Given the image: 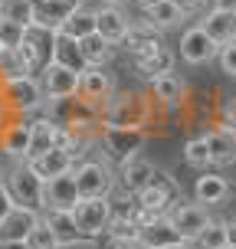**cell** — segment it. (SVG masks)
Returning a JSON list of instances; mask_svg holds the SVG:
<instances>
[{"mask_svg":"<svg viewBox=\"0 0 236 249\" xmlns=\"http://www.w3.org/2000/svg\"><path fill=\"white\" fill-rule=\"evenodd\" d=\"M0 17L20 26H33L36 20V0H0Z\"/></svg>","mask_w":236,"mask_h":249,"instance_id":"33","label":"cell"},{"mask_svg":"<svg viewBox=\"0 0 236 249\" xmlns=\"http://www.w3.org/2000/svg\"><path fill=\"white\" fill-rule=\"evenodd\" d=\"M26 243H30V249H62L59 236H56V233H53L43 220H39V226L30 233V239H26Z\"/></svg>","mask_w":236,"mask_h":249,"instance_id":"37","label":"cell"},{"mask_svg":"<svg viewBox=\"0 0 236 249\" xmlns=\"http://www.w3.org/2000/svg\"><path fill=\"white\" fill-rule=\"evenodd\" d=\"M0 50H3V43H0Z\"/></svg>","mask_w":236,"mask_h":249,"instance_id":"51","label":"cell"},{"mask_svg":"<svg viewBox=\"0 0 236 249\" xmlns=\"http://www.w3.org/2000/svg\"><path fill=\"white\" fill-rule=\"evenodd\" d=\"M138 239H141L148 249H164V246H177V243H184L181 230L171 223V216H161L154 226L141 230V236H138Z\"/></svg>","mask_w":236,"mask_h":249,"instance_id":"28","label":"cell"},{"mask_svg":"<svg viewBox=\"0 0 236 249\" xmlns=\"http://www.w3.org/2000/svg\"><path fill=\"white\" fill-rule=\"evenodd\" d=\"M184 79L177 72H167V75H158L154 82H151V99H158L161 105H177V102H184Z\"/></svg>","mask_w":236,"mask_h":249,"instance_id":"29","label":"cell"},{"mask_svg":"<svg viewBox=\"0 0 236 249\" xmlns=\"http://www.w3.org/2000/svg\"><path fill=\"white\" fill-rule=\"evenodd\" d=\"M230 236H226V220H210L200 230V236L194 239V249H226Z\"/></svg>","mask_w":236,"mask_h":249,"instance_id":"35","label":"cell"},{"mask_svg":"<svg viewBox=\"0 0 236 249\" xmlns=\"http://www.w3.org/2000/svg\"><path fill=\"white\" fill-rule=\"evenodd\" d=\"M177 56H181L187 66H207V62L220 59V43H217L200 23H194V26H187L184 33H181Z\"/></svg>","mask_w":236,"mask_h":249,"instance_id":"8","label":"cell"},{"mask_svg":"<svg viewBox=\"0 0 236 249\" xmlns=\"http://www.w3.org/2000/svg\"><path fill=\"white\" fill-rule=\"evenodd\" d=\"M56 62H66V66H73L79 72H86L89 66L82 59V50H79V39H69L59 33V43H56Z\"/></svg>","mask_w":236,"mask_h":249,"instance_id":"36","label":"cell"},{"mask_svg":"<svg viewBox=\"0 0 236 249\" xmlns=\"http://www.w3.org/2000/svg\"><path fill=\"white\" fill-rule=\"evenodd\" d=\"M59 144V124L53 122L50 115H39L33 118V141H30V158H39V154H46L50 148ZM26 158V161H30Z\"/></svg>","mask_w":236,"mask_h":249,"instance_id":"27","label":"cell"},{"mask_svg":"<svg viewBox=\"0 0 236 249\" xmlns=\"http://www.w3.org/2000/svg\"><path fill=\"white\" fill-rule=\"evenodd\" d=\"M112 249H148V246H145L141 239H115Z\"/></svg>","mask_w":236,"mask_h":249,"instance_id":"42","label":"cell"},{"mask_svg":"<svg viewBox=\"0 0 236 249\" xmlns=\"http://www.w3.org/2000/svg\"><path fill=\"white\" fill-rule=\"evenodd\" d=\"M43 223L59 236L62 246H75V243L86 239V236H82V230H79V223H75L73 210H43Z\"/></svg>","mask_w":236,"mask_h":249,"instance_id":"23","label":"cell"},{"mask_svg":"<svg viewBox=\"0 0 236 249\" xmlns=\"http://www.w3.org/2000/svg\"><path fill=\"white\" fill-rule=\"evenodd\" d=\"M213 167H230L236 164V124H217L207 131Z\"/></svg>","mask_w":236,"mask_h":249,"instance_id":"19","label":"cell"},{"mask_svg":"<svg viewBox=\"0 0 236 249\" xmlns=\"http://www.w3.org/2000/svg\"><path fill=\"white\" fill-rule=\"evenodd\" d=\"M0 99L10 108L13 118H26L33 112H43L46 105V92H43V82L39 75H26V79H17V82H3L0 86Z\"/></svg>","mask_w":236,"mask_h":249,"instance_id":"3","label":"cell"},{"mask_svg":"<svg viewBox=\"0 0 236 249\" xmlns=\"http://www.w3.org/2000/svg\"><path fill=\"white\" fill-rule=\"evenodd\" d=\"M177 7H181V10L187 13V17H194V13H200L203 10V3H207V0H174Z\"/></svg>","mask_w":236,"mask_h":249,"instance_id":"41","label":"cell"},{"mask_svg":"<svg viewBox=\"0 0 236 249\" xmlns=\"http://www.w3.org/2000/svg\"><path fill=\"white\" fill-rule=\"evenodd\" d=\"M0 177H3V171H0Z\"/></svg>","mask_w":236,"mask_h":249,"instance_id":"52","label":"cell"},{"mask_svg":"<svg viewBox=\"0 0 236 249\" xmlns=\"http://www.w3.org/2000/svg\"><path fill=\"white\" fill-rule=\"evenodd\" d=\"M43 213L39 210H30V207H13L7 213V220L0 223V243H26L30 233L39 226Z\"/></svg>","mask_w":236,"mask_h":249,"instance_id":"14","label":"cell"},{"mask_svg":"<svg viewBox=\"0 0 236 249\" xmlns=\"http://www.w3.org/2000/svg\"><path fill=\"white\" fill-rule=\"evenodd\" d=\"M184 161L194 167V171H210L213 158H210V144H207V135H197L184 141Z\"/></svg>","mask_w":236,"mask_h":249,"instance_id":"34","label":"cell"},{"mask_svg":"<svg viewBox=\"0 0 236 249\" xmlns=\"http://www.w3.org/2000/svg\"><path fill=\"white\" fill-rule=\"evenodd\" d=\"M43 197H46V207L43 210H75V203L82 200L79 194V184H75V174H59V177H50L46 180V190H43Z\"/></svg>","mask_w":236,"mask_h":249,"instance_id":"15","label":"cell"},{"mask_svg":"<svg viewBox=\"0 0 236 249\" xmlns=\"http://www.w3.org/2000/svg\"><path fill=\"white\" fill-rule=\"evenodd\" d=\"M75 223H79V230H82V236L86 239H99L109 233V226H112V197H82L79 203H75Z\"/></svg>","mask_w":236,"mask_h":249,"instance_id":"6","label":"cell"},{"mask_svg":"<svg viewBox=\"0 0 236 249\" xmlns=\"http://www.w3.org/2000/svg\"><path fill=\"white\" fill-rule=\"evenodd\" d=\"M184 20H187V13L177 7L174 0H164V3H158L154 10L145 13V23L154 26V30H161V33H164V30H174V26H181Z\"/></svg>","mask_w":236,"mask_h":249,"instance_id":"30","label":"cell"},{"mask_svg":"<svg viewBox=\"0 0 236 249\" xmlns=\"http://www.w3.org/2000/svg\"><path fill=\"white\" fill-rule=\"evenodd\" d=\"M167 216H171V223L181 230V236L190 239V243H194V239L200 236V230H203V226L213 220L210 213H207V207H203V203H197V200H194V203H184V200H177L174 207H171V213H167Z\"/></svg>","mask_w":236,"mask_h":249,"instance_id":"12","label":"cell"},{"mask_svg":"<svg viewBox=\"0 0 236 249\" xmlns=\"http://www.w3.org/2000/svg\"><path fill=\"white\" fill-rule=\"evenodd\" d=\"M226 197H230V180L217 171H200L197 184H194V200L203 207H213V203H223Z\"/></svg>","mask_w":236,"mask_h":249,"instance_id":"21","label":"cell"},{"mask_svg":"<svg viewBox=\"0 0 236 249\" xmlns=\"http://www.w3.org/2000/svg\"><path fill=\"white\" fill-rule=\"evenodd\" d=\"M197 23L203 26L220 46H226V43H233V39H236V10H217V7H210Z\"/></svg>","mask_w":236,"mask_h":249,"instance_id":"22","label":"cell"},{"mask_svg":"<svg viewBox=\"0 0 236 249\" xmlns=\"http://www.w3.org/2000/svg\"><path fill=\"white\" fill-rule=\"evenodd\" d=\"M13 207H17V203H13L10 190H7V184H3V177H0V223L7 220V213H10Z\"/></svg>","mask_w":236,"mask_h":249,"instance_id":"40","label":"cell"},{"mask_svg":"<svg viewBox=\"0 0 236 249\" xmlns=\"http://www.w3.org/2000/svg\"><path fill=\"white\" fill-rule=\"evenodd\" d=\"M177 200H181V187H177V180L167 171H161L158 167V174H154V180H151L141 194H135V203L138 207H145V210H154V213H171V207H174Z\"/></svg>","mask_w":236,"mask_h":249,"instance_id":"9","label":"cell"},{"mask_svg":"<svg viewBox=\"0 0 236 249\" xmlns=\"http://www.w3.org/2000/svg\"><path fill=\"white\" fill-rule=\"evenodd\" d=\"M56 43H59V30L33 23V26H26V36H23V43H20L17 50L23 53L30 72L39 75L50 62H56Z\"/></svg>","mask_w":236,"mask_h":249,"instance_id":"4","label":"cell"},{"mask_svg":"<svg viewBox=\"0 0 236 249\" xmlns=\"http://www.w3.org/2000/svg\"><path fill=\"white\" fill-rule=\"evenodd\" d=\"M164 249H194V243H190V239H184V243H177V246H164Z\"/></svg>","mask_w":236,"mask_h":249,"instance_id":"48","label":"cell"},{"mask_svg":"<svg viewBox=\"0 0 236 249\" xmlns=\"http://www.w3.org/2000/svg\"><path fill=\"white\" fill-rule=\"evenodd\" d=\"M99 144L105 148L109 161L125 164L141 154V148H145V128H102Z\"/></svg>","mask_w":236,"mask_h":249,"instance_id":"7","label":"cell"},{"mask_svg":"<svg viewBox=\"0 0 236 249\" xmlns=\"http://www.w3.org/2000/svg\"><path fill=\"white\" fill-rule=\"evenodd\" d=\"M220 69L236 79V39L226 43V46H220Z\"/></svg>","mask_w":236,"mask_h":249,"instance_id":"39","label":"cell"},{"mask_svg":"<svg viewBox=\"0 0 236 249\" xmlns=\"http://www.w3.org/2000/svg\"><path fill=\"white\" fill-rule=\"evenodd\" d=\"M233 92H236V79H233Z\"/></svg>","mask_w":236,"mask_h":249,"instance_id":"50","label":"cell"},{"mask_svg":"<svg viewBox=\"0 0 236 249\" xmlns=\"http://www.w3.org/2000/svg\"><path fill=\"white\" fill-rule=\"evenodd\" d=\"M122 46L131 53V59H138V56H148V53L161 50L164 39H161V30H154V26H148V23H135Z\"/></svg>","mask_w":236,"mask_h":249,"instance_id":"24","label":"cell"},{"mask_svg":"<svg viewBox=\"0 0 236 249\" xmlns=\"http://www.w3.org/2000/svg\"><path fill=\"white\" fill-rule=\"evenodd\" d=\"M105 3H125V0H105Z\"/></svg>","mask_w":236,"mask_h":249,"instance_id":"49","label":"cell"},{"mask_svg":"<svg viewBox=\"0 0 236 249\" xmlns=\"http://www.w3.org/2000/svg\"><path fill=\"white\" fill-rule=\"evenodd\" d=\"M23 36H26V26H20V23H13V20H3V17H0V43H3V46H20Z\"/></svg>","mask_w":236,"mask_h":249,"instance_id":"38","label":"cell"},{"mask_svg":"<svg viewBox=\"0 0 236 249\" xmlns=\"http://www.w3.org/2000/svg\"><path fill=\"white\" fill-rule=\"evenodd\" d=\"M30 167L36 171L43 180H50V177H59V174H69V171H75V158L69 154L66 148H50L46 154H39V158H30Z\"/></svg>","mask_w":236,"mask_h":249,"instance_id":"20","label":"cell"},{"mask_svg":"<svg viewBox=\"0 0 236 249\" xmlns=\"http://www.w3.org/2000/svg\"><path fill=\"white\" fill-rule=\"evenodd\" d=\"M217 10H236V0H210Z\"/></svg>","mask_w":236,"mask_h":249,"instance_id":"45","label":"cell"},{"mask_svg":"<svg viewBox=\"0 0 236 249\" xmlns=\"http://www.w3.org/2000/svg\"><path fill=\"white\" fill-rule=\"evenodd\" d=\"M174 62H177V53L171 50V46H161V50L148 53V56H138V59H135V69L145 75L148 82H154L158 75L174 72Z\"/></svg>","mask_w":236,"mask_h":249,"instance_id":"26","label":"cell"},{"mask_svg":"<svg viewBox=\"0 0 236 249\" xmlns=\"http://www.w3.org/2000/svg\"><path fill=\"white\" fill-rule=\"evenodd\" d=\"M0 249H30V243H0Z\"/></svg>","mask_w":236,"mask_h":249,"instance_id":"47","label":"cell"},{"mask_svg":"<svg viewBox=\"0 0 236 249\" xmlns=\"http://www.w3.org/2000/svg\"><path fill=\"white\" fill-rule=\"evenodd\" d=\"M154 174H158V167L138 154V158H131V161L118 164V187H122L125 194L135 197V194H141V190L154 180Z\"/></svg>","mask_w":236,"mask_h":249,"instance_id":"17","label":"cell"},{"mask_svg":"<svg viewBox=\"0 0 236 249\" xmlns=\"http://www.w3.org/2000/svg\"><path fill=\"white\" fill-rule=\"evenodd\" d=\"M73 174H75V184H79L82 197H112L115 184H118V174L112 171V164L99 161V158L79 161Z\"/></svg>","mask_w":236,"mask_h":249,"instance_id":"5","label":"cell"},{"mask_svg":"<svg viewBox=\"0 0 236 249\" xmlns=\"http://www.w3.org/2000/svg\"><path fill=\"white\" fill-rule=\"evenodd\" d=\"M79 50H82V59H86V66H109L112 62V53L115 46L109 43L105 36H99V33H92V36L79 39Z\"/></svg>","mask_w":236,"mask_h":249,"instance_id":"32","label":"cell"},{"mask_svg":"<svg viewBox=\"0 0 236 249\" xmlns=\"http://www.w3.org/2000/svg\"><path fill=\"white\" fill-rule=\"evenodd\" d=\"M13 122V115H10V108L3 105V99H0V135H3V128Z\"/></svg>","mask_w":236,"mask_h":249,"instance_id":"43","label":"cell"},{"mask_svg":"<svg viewBox=\"0 0 236 249\" xmlns=\"http://www.w3.org/2000/svg\"><path fill=\"white\" fill-rule=\"evenodd\" d=\"M131 20H128V13L122 10V3H105L99 10V36H105L112 46H122L125 36L131 33Z\"/></svg>","mask_w":236,"mask_h":249,"instance_id":"18","label":"cell"},{"mask_svg":"<svg viewBox=\"0 0 236 249\" xmlns=\"http://www.w3.org/2000/svg\"><path fill=\"white\" fill-rule=\"evenodd\" d=\"M75 7H79V0H36V20L33 23L62 30V23L75 13Z\"/></svg>","mask_w":236,"mask_h":249,"instance_id":"25","label":"cell"},{"mask_svg":"<svg viewBox=\"0 0 236 249\" xmlns=\"http://www.w3.org/2000/svg\"><path fill=\"white\" fill-rule=\"evenodd\" d=\"M105 7V3H89V0H79V7H75V13L62 23V36L69 39H86L92 36V33H99V10Z\"/></svg>","mask_w":236,"mask_h":249,"instance_id":"16","label":"cell"},{"mask_svg":"<svg viewBox=\"0 0 236 249\" xmlns=\"http://www.w3.org/2000/svg\"><path fill=\"white\" fill-rule=\"evenodd\" d=\"M226 236H230V243H236V216L226 220ZM230 243H226V246H230Z\"/></svg>","mask_w":236,"mask_h":249,"instance_id":"46","label":"cell"},{"mask_svg":"<svg viewBox=\"0 0 236 249\" xmlns=\"http://www.w3.org/2000/svg\"><path fill=\"white\" fill-rule=\"evenodd\" d=\"M118 86H115V75L109 72V66H89L86 72H82V82H79V99L86 102V105H95L102 112V105L112 99Z\"/></svg>","mask_w":236,"mask_h":249,"instance_id":"11","label":"cell"},{"mask_svg":"<svg viewBox=\"0 0 236 249\" xmlns=\"http://www.w3.org/2000/svg\"><path fill=\"white\" fill-rule=\"evenodd\" d=\"M30 141H33V122L13 118L0 135V154L10 158V161H26L30 158Z\"/></svg>","mask_w":236,"mask_h":249,"instance_id":"13","label":"cell"},{"mask_svg":"<svg viewBox=\"0 0 236 249\" xmlns=\"http://www.w3.org/2000/svg\"><path fill=\"white\" fill-rule=\"evenodd\" d=\"M3 184L10 190V197L17 207H30V210H39L46 207V197H43V190H46V180L30 167L26 161H13L7 171H3Z\"/></svg>","mask_w":236,"mask_h":249,"instance_id":"2","label":"cell"},{"mask_svg":"<svg viewBox=\"0 0 236 249\" xmlns=\"http://www.w3.org/2000/svg\"><path fill=\"white\" fill-rule=\"evenodd\" d=\"M30 72V66H26L23 53L17 50V46H3L0 50V86L3 82H17V79H26Z\"/></svg>","mask_w":236,"mask_h":249,"instance_id":"31","label":"cell"},{"mask_svg":"<svg viewBox=\"0 0 236 249\" xmlns=\"http://www.w3.org/2000/svg\"><path fill=\"white\" fill-rule=\"evenodd\" d=\"M131 3H135V7H138L141 13H148V10H154L158 3H164V0H131Z\"/></svg>","mask_w":236,"mask_h":249,"instance_id":"44","label":"cell"},{"mask_svg":"<svg viewBox=\"0 0 236 249\" xmlns=\"http://www.w3.org/2000/svg\"><path fill=\"white\" fill-rule=\"evenodd\" d=\"M39 82H43L46 99H75V95H79L82 72L73 69V66H66V62H50V66L39 72Z\"/></svg>","mask_w":236,"mask_h":249,"instance_id":"10","label":"cell"},{"mask_svg":"<svg viewBox=\"0 0 236 249\" xmlns=\"http://www.w3.org/2000/svg\"><path fill=\"white\" fill-rule=\"evenodd\" d=\"M145 118H148V95L131 89H118L102 105V128H145Z\"/></svg>","mask_w":236,"mask_h":249,"instance_id":"1","label":"cell"}]
</instances>
